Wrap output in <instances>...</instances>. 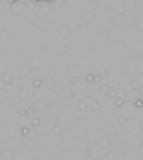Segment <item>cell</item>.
I'll return each mask as SVG.
<instances>
[{
  "label": "cell",
  "mask_w": 143,
  "mask_h": 160,
  "mask_svg": "<svg viewBox=\"0 0 143 160\" xmlns=\"http://www.w3.org/2000/svg\"><path fill=\"white\" fill-rule=\"evenodd\" d=\"M47 1H52H52H55V0H47Z\"/></svg>",
  "instance_id": "2"
},
{
  "label": "cell",
  "mask_w": 143,
  "mask_h": 160,
  "mask_svg": "<svg viewBox=\"0 0 143 160\" xmlns=\"http://www.w3.org/2000/svg\"><path fill=\"white\" fill-rule=\"evenodd\" d=\"M9 1H10V3H12V2H15V1H16V0H9Z\"/></svg>",
  "instance_id": "1"
}]
</instances>
